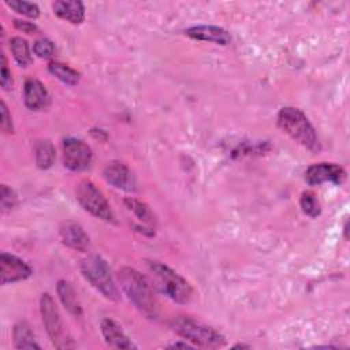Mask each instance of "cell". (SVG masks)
Segmentation results:
<instances>
[{"instance_id": "obj_20", "label": "cell", "mask_w": 350, "mask_h": 350, "mask_svg": "<svg viewBox=\"0 0 350 350\" xmlns=\"http://www.w3.org/2000/svg\"><path fill=\"white\" fill-rule=\"evenodd\" d=\"M10 49L12 52L14 59L16 60V63L22 67H27L29 64H31L33 57H31V52L29 48V44L25 38L22 37H12L10 40Z\"/></svg>"}, {"instance_id": "obj_14", "label": "cell", "mask_w": 350, "mask_h": 350, "mask_svg": "<svg viewBox=\"0 0 350 350\" xmlns=\"http://www.w3.org/2000/svg\"><path fill=\"white\" fill-rule=\"evenodd\" d=\"M185 34L193 40L208 41L217 45H228L231 41L230 34L224 29L219 26H211V25H200V26L189 27L185 31Z\"/></svg>"}, {"instance_id": "obj_21", "label": "cell", "mask_w": 350, "mask_h": 350, "mask_svg": "<svg viewBox=\"0 0 350 350\" xmlns=\"http://www.w3.org/2000/svg\"><path fill=\"white\" fill-rule=\"evenodd\" d=\"M48 70L52 75H55L64 85L74 86L79 82V77H81L79 72L75 71L74 68H71L67 64H63V63H59V62H52L48 66Z\"/></svg>"}, {"instance_id": "obj_17", "label": "cell", "mask_w": 350, "mask_h": 350, "mask_svg": "<svg viewBox=\"0 0 350 350\" xmlns=\"http://www.w3.org/2000/svg\"><path fill=\"white\" fill-rule=\"evenodd\" d=\"M56 290H57V294H59V298H60L63 306L70 313H72L74 316H81L82 314V306H81V302H79V299L77 297V293H75L74 287L71 286V283L62 279V280L57 282Z\"/></svg>"}, {"instance_id": "obj_25", "label": "cell", "mask_w": 350, "mask_h": 350, "mask_svg": "<svg viewBox=\"0 0 350 350\" xmlns=\"http://www.w3.org/2000/svg\"><path fill=\"white\" fill-rule=\"evenodd\" d=\"M33 52L40 59H51L55 53V46L48 38H40L33 44Z\"/></svg>"}, {"instance_id": "obj_11", "label": "cell", "mask_w": 350, "mask_h": 350, "mask_svg": "<svg viewBox=\"0 0 350 350\" xmlns=\"http://www.w3.org/2000/svg\"><path fill=\"white\" fill-rule=\"evenodd\" d=\"M104 179L112 185L115 189L123 191H134L137 182L133 171L122 161H109L103 170Z\"/></svg>"}, {"instance_id": "obj_16", "label": "cell", "mask_w": 350, "mask_h": 350, "mask_svg": "<svg viewBox=\"0 0 350 350\" xmlns=\"http://www.w3.org/2000/svg\"><path fill=\"white\" fill-rule=\"evenodd\" d=\"M53 12L63 21L78 25L85 19V5L81 1L57 0L52 4Z\"/></svg>"}, {"instance_id": "obj_2", "label": "cell", "mask_w": 350, "mask_h": 350, "mask_svg": "<svg viewBox=\"0 0 350 350\" xmlns=\"http://www.w3.org/2000/svg\"><path fill=\"white\" fill-rule=\"evenodd\" d=\"M278 126L299 145L317 153L321 146L314 127L306 115L294 107H284L278 113Z\"/></svg>"}, {"instance_id": "obj_1", "label": "cell", "mask_w": 350, "mask_h": 350, "mask_svg": "<svg viewBox=\"0 0 350 350\" xmlns=\"http://www.w3.org/2000/svg\"><path fill=\"white\" fill-rule=\"evenodd\" d=\"M120 287L129 299L148 317H154L157 313V302L148 279L131 267H123L118 272Z\"/></svg>"}, {"instance_id": "obj_3", "label": "cell", "mask_w": 350, "mask_h": 350, "mask_svg": "<svg viewBox=\"0 0 350 350\" xmlns=\"http://www.w3.org/2000/svg\"><path fill=\"white\" fill-rule=\"evenodd\" d=\"M146 267L154 287L160 293L178 304H186L190 301L193 288L185 278L159 261H146Z\"/></svg>"}, {"instance_id": "obj_4", "label": "cell", "mask_w": 350, "mask_h": 350, "mask_svg": "<svg viewBox=\"0 0 350 350\" xmlns=\"http://www.w3.org/2000/svg\"><path fill=\"white\" fill-rule=\"evenodd\" d=\"M170 327L175 334L198 346L221 347L226 345V338L221 332L187 316L174 317L170 321Z\"/></svg>"}, {"instance_id": "obj_23", "label": "cell", "mask_w": 350, "mask_h": 350, "mask_svg": "<svg viewBox=\"0 0 350 350\" xmlns=\"http://www.w3.org/2000/svg\"><path fill=\"white\" fill-rule=\"evenodd\" d=\"M5 4L12 8L14 11H16L18 14H22L27 18H38L40 15V8L36 3H30V1H23V0H11V1H5Z\"/></svg>"}, {"instance_id": "obj_12", "label": "cell", "mask_w": 350, "mask_h": 350, "mask_svg": "<svg viewBox=\"0 0 350 350\" xmlns=\"http://www.w3.org/2000/svg\"><path fill=\"white\" fill-rule=\"evenodd\" d=\"M60 241L63 245H66L70 249L78 250V252H86L90 246L89 235L85 232V230L75 221H64L60 226L59 230Z\"/></svg>"}, {"instance_id": "obj_9", "label": "cell", "mask_w": 350, "mask_h": 350, "mask_svg": "<svg viewBox=\"0 0 350 350\" xmlns=\"http://www.w3.org/2000/svg\"><path fill=\"white\" fill-rule=\"evenodd\" d=\"M345 179L346 171L335 163H316L308 167L305 171V180L310 186H319L325 182L340 185L345 182Z\"/></svg>"}, {"instance_id": "obj_30", "label": "cell", "mask_w": 350, "mask_h": 350, "mask_svg": "<svg viewBox=\"0 0 350 350\" xmlns=\"http://www.w3.org/2000/svg\"><path fill=\"white\" fill-rule=\"evenodd\" d=\"M168 347H183V349H193V346H190L189 343L186 342H175L172 345H170Z\"/></svg>"}, {"instance_id": "obj_29", "label": "cell", "mask_w": 350, "mask_h": 350, "mask_svg": "<svg viewBox=\"0 0 350 350\" xmlns=\"http://www.w3.org/2000/svg\"><path fill=\"white\" fill-rule=\"evenodd\" d=\"M14 25L18 30L23 31V33H27V34H33L36 33L38 29L37 26L33 23V22H27V21H19V19H15L14 21Z\"/></svg>"}, {"instance_id": "obj_5", "label": "cell", "mask_w": 350, "mask_h": 350, "mask_svg": "<svg viewBox=\"0 0 350 350\" xmlns=\"http://www.w3.org/2000/svg\"><path fill=\"white\" fill-rule=\"evenodd\" d=\"M81 272L85 276V279L94 288H97L105 298L111 301L120 299V294L113 282L111 269L103 257L92 254L83 258L81 261Z\"/></svg>"}, {"instance_id": "obj_10", "label": "cell", "mask_w": 350, "mask_h": 350, "mask_svg": "<svg viewBox=\"0 0 350 350\" xmlns=\"http://www.w3.org/2000/svg\"><path fill=\"white\" fill-rule=\"evenodd\" d=\"M33 273L31 268L14 254L3 252L0 256V283H16L27 279Z\"/></svg>"}, {"instance_id": "obj_13", "label": "cell", "mask_w": 350, "mask_h": 350, "mask_svg": "<svg viewBox=\"0 0 350 350\" xmlns=\"http://www.w3.org/2000/svg\"><path fill=\"white\" fill-rule=\"evenodd\" d=\"M25 105L31 111H40L48 107L49 94L45 86L36 78H29L23 86Z\"/></svg>"}, {"instance_id": "obj_27", "label": "cell", "mask_w": 350, "mask_h": 350, "mask_svg": "<svg viewBox=\"0 0 350 350\" xmlns=\"http://www.w3.org/2000/svg\"><path fill=\"white\" fill-rule=\"evenodd\" d=\"M0 83H1V88L8 90L12 88V75L7 67V59H5V55L1 53V74H0Z\"/></svg>"}, {"instance_id": "obj_28", "label": "cell", "mask_w": 350, "mask_h": 350, "mask_svg": "<svg viewBox=\"0 0 350 350\" xmlns=\"http://www.w3.org/2000/svg\"><path fill=\"white\" fill-rule=\"evenodd\" d=\"M0 126H1L3 133H5V134H11L14 131L12 119H11V115H10L8 108H7L4 101L1 103V122H0Z\"/></svg>"}, {"instance_id": "obj_22", "label": "cell", "mask_w": 350, "mask_h": 350, "mask_svg": "<svg viewBox=\"0 0 350 350\" xmlns=\"http://www.w3.org/2000/svg\"><path fill=\"white\" fill-rule=\"evenodd\" d=\"M124 204H126L127 209L131 211L139 221H142L144 224H148L150 227L154 224V216L146 204H144L135 198H131V197L126 198Z\"/></svg>"}, {"instance_id": "obj_7", "label": "cell", "mask_w": 350, "mask_h": 350, "mask_svg": "<svg viewBox=\"0 0 350 350\" xmlns=\"http://www.w3.org/2000/svg\"><path fill=\"white\" fill-rule=\"evenodd\" d=\"M40 309L42 316V323L45 325V329L51 338V342L56 349H70L74 347V343L68 338L60 313L57 310V306L53 301V298L44 293L40 299Z\"/></svg>"}, {"instance_id": "obj_8", "label": "cell", "mask_w": 350, "mask_h": 350, "mask_svg": "<svg viewBox=\"0 0 350 350\" xmlns=\"http://www.w3.org/2000/svg\"><path fill=\"white\" fill-rule=\"evenodd\" d=\"M93 159L92 149L82 139L66 138L63 141V163L71 171L86 170Z\"/></svg>"}, {"instance_id": "obj_31", "label": "cell", "mask_w": 350, "mask_h": 350, "mask_svg": "<svg viewBox=\"0 0 350 350\" xmlns=\"http://www.w3.org/2000/svg\"><path fill=\"white\" fill-rule=\"evenodd\" d=\"M234 347H249V346H245V345H235Z\"/></svg>"}, {"instance_id": "obj_6", "label": "cell", "mask_w": 350, "mask_h": 350, "mask_svg": "<svg viewBox=\"0 0 350 350\" xmlns=\"http://www.w3.org/2000/svg\"><path fill=\"white\" fill-rule=\"evenodd\" d=\"M75 197L79 205L89 212L90 215L105 220V221H113L115 216L113 212L101 193V190L89 179H82L75 189Z\"/></svg>"}, {"instance_id": "obj_24", "label": "cell", "mask_w": 350, "mask_h": 350, "mask_svg": "<svg viewBox=\"0 0 350 350\" xmlns=\"http://www.w3.org/2000/svg\"><path fill=\"white\" fill-rule=\"evenodd\" d=\"M299 205L304 211L305 215L310 216V217H317L321 212L320 209V204L316 198V196L312 191H304L299 200Z\"/></svg>"}, {"instance_id": "obj_18", "label": "cell", "mask_w": 350, "mask_h": 350, "mask_svg": "<svg viewBox=\"0 0 350 350\" xmlns=\"http://www.w3.org/2000/svg\"><path fill=\"white\" fill-rule=\"evenodd\" d=\"M14 345L16 349H41L36 342L31 327L26 321H19L14 327Z\"/></svg>"}, {"instance_id": "obj_15", "label": "cell", "mask_w": 350, "mask_h": 350, "mask_svg": "<svg viewBox=\"0 0 350 350\" xmlns=\"http://www.w3.org/2000/svg\"><path fill=\"white\" fill-rule=\"evenodd\" d=\"M101 334L104 336L105 343L111 349L118 350H129L134 349L135 346L131 343V340L126 336V334L122 331L118 323H115L111 319H104L101 321Z\"/></svg>"}, {"instance_id": "obj_19", "label": "cell", "mask_w": 350, "mask_h": 350, "mask_svg": "<svg viewBox=\"0 0 350 350\" xmlns=\"http://www.w3.org/2000/svg\"><path fill=\"white\" fill-rule=\"evenodd\" d=\"M34 154H36L37 167L41 170H48L52 167L56 157L55 146L49 139H41L36 144Z\"/></svg>"}, {"instance_id": "obj_26", "label": "cell", "mask_w": 350, "mask_h": 350, "mask_svg": "<svg viewBox=\"0 0 350 350\" xmlns=\"http://www.w3.org/2000/svg\"><path fill=\"white\" fill-rule=\"evenodd\" d=\"M0 204H1V211H3V212L11 211V209L16 205V194H15L14 190L10 189L7 185H1Z\"/></svg>"}]
</instances>
